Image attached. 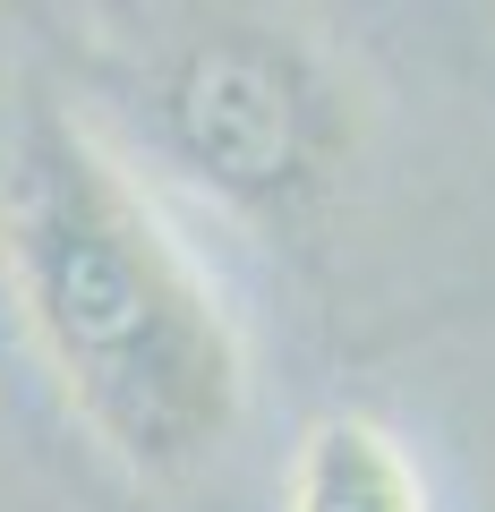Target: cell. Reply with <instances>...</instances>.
<instances>
[{"label": "cell", "instance_id": "6da1fadb", "mask_svg": "<svg viewBox=\"0 0 495 512\" xmlns=\"http://www.w3.org/2000/svg\"><path fill=\"white\" fill-rule=\"evenodd\" d=\"M0 282L60 402L137 487H180L248 419V342L188 239L52 86L0 146Z\"/></svg>", "mask_w": 495, "mask_h": 512}, {"label": "cell", "instance_id": "7a4b0ae2", "mask_svg": "<svg viewBox=\"0 0 495 512\" xmlns=\"http://www.w3.org/2000/svg\"><path fill=\"white\" fill-rule=\"evenodd\" d=\"M163 154L231 214L291 231L350 171V86L316 43L265 18H197L146 60Z\"/></svg>", "mask_w": 495, "mask_h": 512}, {"label": "cell", "instance_id": "3957f363", "mask_svg": "<svg viewBox=\"0 0 495 512\" xmlns=\"http://www.w3.org/2000/svg\"><path fill=\"white\" fill-rule=\"evenodd\" d=\"M282 512H427V478L385 419L333 410L299 436Z\"/></svg>", "mask_w": 495, "mask_h": 512}]
</instances>
